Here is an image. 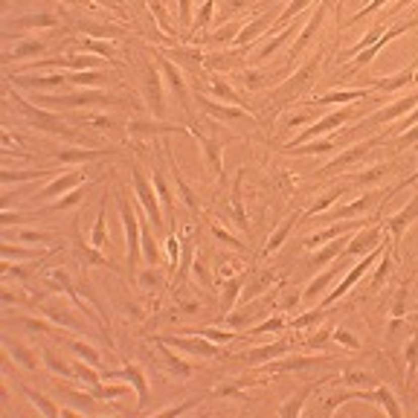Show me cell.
<instances>
[{"mask_svg": "<svg viewBox=\"0 0 418 418\" xmlns=\"http://www.w3.org/2000/svg\"><path fill=\"white\" fill-rule=\"evenodd\" d=\"M122 218H125V227H128V258H131V267L137 265V241H139V232H137V221L131 215V209L122 206Z\"/></svg>", "mask_w": 418, "mask_h": 418, "instance_id": "1", "label": "cell"}, {"mask_svg": "<svg viewBox=\"0 0 418 418\" xmlns=\"http://www.w3.org/2000/svg\"><path fill=\"white\" fill-rule=\"evenodd\" d=\"M134 183H137V195L142 197V203H145V209H148V215H151V221H154V224H157V227H160V215H157V203H154V197H151V192L148 189H145V180H142V177H134Z\"/></svg>", "mask_w": 418, "mask_h": 418, "instance_id": "2", "label": "cell"}, {"mask_svg": "<svg viewBox=\"0 0 418 418\" xmlns=\"http://www.w3.org/2000/svg\"><path fill=\"white\" fill-rule=\"evenodd\" d=\"M348 116H351V111H337L331 119H325V122H320V125H314L311 131H305L299 139H308V137H314V134H323V131H328V128H334V125H340V122H346Z\"/></svg>", "mask_w": 418, "mask_h": 418, "instance_id": "3", "label": "cell"}, {"mask_svg": "<svg viewBox=\"0 0 418 418\" xmlns=\"http://www.w3.org/2000/svg\"><path fill=\"white\" fill-rule=\"evenodd\" d=\"M148 99H151V111L160 116L163 114V99H160V84H157V73H148Z\"/></svg>", "mask_w": 418, "mask_h": 418, "instance_id": "4", "label": "cell"}, {"mask_svg": "<svg viewBox=\"0 0 418 418\" xmlns=\"http://www.w3.org/2000/svg\"><path fill=\"white\" fill-rule=\"evenodd\" d=\"M415 102H418V99L412 96V99H404V102H398V104H392V108H386V111H381V114H378V122H383V119H395L398 114H404L406 108H412Z\"/></svg>", "mask_w": 418, "mask_h": 418, "instance_id": "5", "label": "cell"}, {"mask_svg": "<svg viewBox=\"0 0 418 418\" xmlns=\"http://www.w3.org/2000/svg\"><path fill=\"white\" fill-rule=\"evenodd\" d=\"M415 212H418V197H412V203L406 206V212H401V215H398V218L392 221V230H395V232H401V230L406 227V224H409V218H412Z\"/></svg>", "mask_w": 418, "mask_h": 418, "instance_id": "6", "label": "cell"}, {"mask_svg": "<svg viewBox=\"0 0 418 418\" xmlns=\"http://www.w3.org/2000/svg\"><path fill=\"white\" fill-rule=\"evenodd\" d=\"M366 151H369V145H357V148H351V151H348V154H343V157H340V160H337L334 166H331V169H340V166H346V163L357 160V157H363Z\"/></svg>", "mask_w": 418, "mask_h": 418, "instance_id": "7", "label": "cell"}, {"mask_svg": "<svg viewBox=\"0 0 418 418\" xmlns=\"http://www.w3.org/2000/svg\"><path fill=\"white\" fill-rule=\"evenodd\" d=\"M265 26H267V18H262V21H255L253 26H247V29H244V32L238 35V44H247V41H250L253 35H258V32H262V29H265Z\"/></svg>", "mask_w": 418, "mask_h": 418, "instance_id": "8", "label": "cell"}, {"mask_svg": "<svg viewBox=\"0 0 418 418\" xmlns=\"http://www.w3.org/2000/svg\"><path fill=\"white\" fill-rule=\"evenodd\" d=\"M369 265H372V255H369V258H366V262H360V265L354 267V273H351V276H348L346 282H343V285H340V288L334 290V296H340V293H343V290H346L348 285H351V282H354V279H357V276H360V273H363V270H366V267H369Z\"/></svg>", "mask_w": 418, "mask_h": 418, "instance_id": "9", "label": "cell"}, {"mask_svg": "<svg viewBox=\"0 0 418 418\" xmlns=\"http://www.w3.org/2000/svg\"><path fill=\"white\" fill-rule=\"evenodd\" d=\"M76 180H79V174H67V177H61L58 183H53V186H49V189H46V192H44V197L56 195V192H61V189H67V186H73V183H76Z\"/></svg>", "mask_w": 418, "mask_h": 418, "instance_id": "10", "label": "cell"}, {"mask_svg": "<svg viewBox=\"0 0 418 418\" xmlns=\"http://www.w3.org/2000/svg\"><path fill=\"white\" fill-rule=\"evenodd\" d=\"M375 238H378L375 232H366V235H360L357 241H354V244H351V247H348V253H360L363 247H369V244H375Z\"/></svg>", "mask_w": 418, "mask_h": 418, "instance_id": "11", "label": "cell"}, {"mask_svg": "<svg viewBox=\"0 0 418 418\" xmlns=\"http://www.w3.org/2000/svg\"><path fill=\"white\" fill-rule=\"evenodd\" d=\"M93 151H61V160H90Z\"/></svg>", "mask_w": 418, "mask_h": 418, "instance_id": "12", "label": "cell"}, {"mask_svg": "<svg viewBox=\"0 0 418 418\" xmlns=\"http://www.w3.org/2000/svg\"><path fill=\"white\" fill-rule=\"evenodd\" d=\"M305 3H308V0H293V3H290L288 9H285V15H282V21H288V18H293V15H296V12H299L302 6H305Z\"/></svg>", "mask_w": 418, "mask_h": 418, "instance_id": "13", "label": "cell"}, {"mask_svg": "<svg viewBox=\"0 0 418 418\" xmlns=\"http://www.w3.org/2000/svg\"><path fill=\"white\" fill-rule=\"evenodd\" d=\"M340 247H343V241H337V244H331V247H325V250H323V253H320V255H317L314 262H323V258H325V262H328V258H331V255H334L337 250H340Z\"/></svg>", "mask_w": 418, "mask_h": 418, "instance_id": "14", "label": "cell"}, {"mask_svg": "<svg viewBox=\"0 0 418 418\" xmlns=\"http://www.w3.org/2000/svg\"><path fill=\"white\" fill-rule=\"evenodd\" d=\"M76 351H79V354H84V357L90 360V363H96V351H90L87 346H76Z\"/></svg>", "mask_w": 418, "mask_h": 418, "instance_id": "15", "label": "cell"}, {"mask_svg": "<svg viewBox=\"0 0 418 418\" xmlns=\"http://www.w3.org/2000/svg\"><path fill=\"white\" fill-rule=\"evenodd\" d=\"M76 81H102V73H90V76H76Z\"/></svg>", "mask_w": 418, "mask_h": 418, "instance_id": "16", "label": "cell"}, {"mask_svg": "<svg viewBox=\"0 0 418 418\" xmlns=\"http://www.w3.org/2000/svg\"><path fill=\"white\" fill-rule=\"evenodd\" d=\"M87 46H90V49H96V53H102V56H108V46H104V44H99V41H90Z\"/></svg>", "mask_w": 418, "mask_h": 418, "instance_id": "17", "label": "cell"}, {"mask_svg": "<svg viewBox=\"0 0 418 418\" xmlns=\"http://www.w3.org/2000/svg\"><path fill=\"white\" fill-rule=\"evenodd\" d=\"M415 137H418V128H412V131H409V134L404 137V142H409V139H415Z\"/></svg>", "mask_w": 418, "mask_h": 418, "instance_id": "18", "label": "cell"}, {"mask_svg": "<svg viewBox=\"0 0 418 418\" xmlns=\"http://www.w3.org/2000/svg\"><path fill=\"white\" fill-rule=\"evenodd\" d=\"M383 3H386V0H375V3H372L369 9H378V6H383Z\"/></svg>", "mask_w": 418, "mask_h": 418, "instance_id": "19", "label": "cell"}, {"mask_svg": "<svg viewBox=\"0 0 418 418\" xmlns=\"http://www.w3.org/2000/svg\"><path fill=\"white\" fill-rule=\"evenodd\" d=\"M415 119H418V111H415Z\"/></svg>", "mask_w": 418, "mask_h": 418, "instance_id": "20", "label": "cell"}, {"mask_svg": "<svg viewBox=\"0 0 418 418\" xmlns=\"http://www.w3.org/2000/svg\"><path fill=\"white\" fill-rule=\"evenodd\" d=\"M404 3H409V0H404Z\"/></svg>", "mask_w": 418, "mask_h": 418, "instance_id": "21", "label": "cell"}, {"mask_svg": "<svg viewBox=\"0 0 418 418\" xmlns=\"http://www.w3.org/2000/svg\"><path fill=\"white\" fill-rule=\"evenodd\" d=\"M415 79H418V76H415Z\"/></svg>", "mask_w": 418, "mask_h": 418, "instance_id": "22", "label": "cell"}]
</instances>
